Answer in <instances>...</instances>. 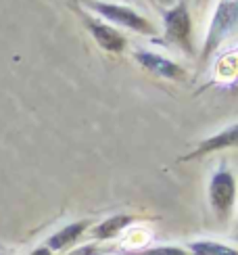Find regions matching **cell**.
<instances>
[{
	"mask_svg": "<svg viewBox=\"0 0 238 255\" xmlns=\"http://www.w3.org/2000/svg\"><path fill=\"white\" fill-rule=\"evenodd\" d=\"M236 29H238V0H220L207 31V40L203 44V59H209L211 52L224 40H228Z\"/></svg>",
	"mask_w": 238,
	"mask_h": 255,
	"instance_id": "1",
	"label": "cell"
},
{
	"mask_svg": "<svg viewBox=\"0 0 238 255\" xmlns=\"http://www.w3.org/2000/svg\"><path fill=\"white\" fill-rule=\"evenodd\" d=\"M163 21H165L167 40H174V42H180V44H184V46H188L192 23H190V15H188L186 4L180 2L178 6L167 10V13L163 15Z\"/></svg>",
	"mask_w": 238,
	"mask_h": 255,
	"instance_id": "4",
	"label": "cell"
},
{
	"mask_svg": "<svg viewBox=\"0 0 238 255\" xmlns=\"http://www.w3.org/2000/svg\"><path fill=\"white\" fill-rule=\"evenodd\" d=\"M129 255H188V251H184L182 247H150L144 251H134Z\"/></svg>",
	"mask_w": 238,
	"mask_h": 255,
	"instance_id": "11",
	"label": "cell"
},
{
	"mask_svg": "<svg viewBox=\"0 0 238 255\" xmlns=\"http://www.w3.org/2000/svg\"><path fill=\"white\" fill-rule=\"evenodd\" d=\"M132 220H134L132 216H113V218H107L105 222H101V224L92 230V237H94L96 241L115 239L125 226L132 224Z\"/></svg>",
	"mask_w": 238,
	"mask_h": 255,
	"instance_id": "9",
	"label": "cell"
},
{
	"mask_svg": "<svg viewBox=\"0 0 238 255\" xmlns=\"http://www.w3.org/2000/svg\"><path fill=\"white\" fill-rule=\"evenodd\" d=\"M232 144H238V124H234V126L228 128V130H224L220 134L207 138V140H203L192 155L211 153V151H218V148H224V146H232Z\"/></svg>",
	"mask_w": 238,
	"mask_h": 255,
	"instance_id": "8",
	"label": "cell"
},
{
	"mask_svg": "<svg viewBox=\"0 0 238 255\" xmlns=\"http://www.w3.org/2000/svg\"><path fill=\"white\" fill-rule=\"evenodd\" d=\"M234 199H236L234 176L228 172V169L215 172L211 178V184H209V203L220 220L228 218L230 209L234 207Z\"/></svg>",
	"mask_w": 238,
	"mask_h": 255,
	"instance_id": "3",
	"label": "cell"
},
{
	"mask_svg": "<svg viewBox=\"0 0 238 255\" xmlns=\"http://www.w3.org/2000/svg\"><path fill=\"white\" fill-rule=\"evenodd\" d=\"M86 228H88V222H75V224L65 226V228H61L59 232H55V235L48 239L46 247H48L50 251L67 249L69 245H73V243L84 235V230H86Z\"/></svg>",
	"mask_w": 238,
	"mask_h": 255,
	"instance_id": "7",
	"label": "cell"
},
{
	"mask_svg": "<svg viewBox=\"0 0 238 255\" xmlns=\"http://www.w3.org/2000/svg\"><path fill=\"white\" fill-rule=\"evenodd\" d=\"M157 2H161V4H169L171 0H157Z\"/></svg>",
	"mask_w": 238,
	"mask_h": 255,
	"instance_id": "14",
	"label": "cell"
},
{
	"mask_svg": "<svg viewBox=\"0 0 238 255\" xmlns=\"http://www.w3.org/2000/svg\"><path fill=\"white\" fill-rule=\"evenodd\" d=\"M134 59L142 65L146 71L150 73H155V76L159 78H169V80H176L182 76V67L176 65L174 61H169L165 57H161V55H155V52H148V50H138Z\"/></svg>",
	"mask_w": 238,
	"mask_h": 255,
	"instance_id": "5",
	"label": "cell"
},
{
	"mask_svg": "<svg viewBox=\"0 0 238 255\" xmlns=\"http://www.w3.org/2000/svg\"><path fill=\"white\" fill-rule=\"evenodd\" d=\"M84 4L90 10H94L96 15H101L103 19L111 21V23L140 31V34H155V27L148 23V19L138 15L136 10H132L129 6L113 4V2H99V0H84Z\"/></svg>",
	"mask_w": 238,
	"mask_h": 255,
	"instance_id": "2",
	"label": "cell"
},
{
	"mask_svg": "<svg viewBox=\"0 0 238 255\" xmlns=\"http://www.w3.org/2000/svg\"><path fill=\"white\" fill-rule=\"evenodd\" d=\"M190 251H192V255H238L236 249L222 245V243H213V241L190 243Z\"/></svg>",
	"mask_w": 238,
	"mask_h": 255,
	"instance_id": "10",
	"label": "cell"
},
{
	"mask_svg": "<svg viewBox=\"0 0 238 255\" xmlns=\"http://www.w3.org/2000/svg\"><path fill=\"white\" fill-rule=\"evenodd\" d=\"M29 255H52V251L48 249V247H38V249H34Z\"/></svg>",
	"mask_w": 238,
	"mask_h": 255,
	"instance_id": "13",
	"label": "cell"
},
{
	"mask_svg": "<svg viewBox=\"0 0 238 255\" xmlns=\"http://www.w3.org/2000/svg\"><path fill=\"white\" fill-rule=\"evenodd\" d=\"M103 251L99 249V247H94V245H84V247H80V249H75V251H71L69 255H101Z\"/></svg>",
	"mask_w": 238,
	"mask_h": 255,
	"instance_id": "12",
	"label": "cell"
},
{
	"mask_svg": "<svg viewBox=\"0 0 238 255\" xmlns=\"http://www.w3.org/2000/svg\"><path fill=\"white\" fill-rule=\"evenodd\" d=\"M84 23H86V27L90 29V34L94 36V40L99 42V44L105 50H109V52H121L125 48V38L119 34L115 27L103 23V21L88 19V17L84 19Z\"/></svg>",
	"mask_w": 238,
	"mask_h": 255,
	"instance_id": "6",
	"label": "cell"
}]
</instances>
